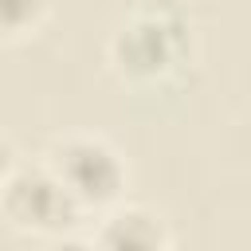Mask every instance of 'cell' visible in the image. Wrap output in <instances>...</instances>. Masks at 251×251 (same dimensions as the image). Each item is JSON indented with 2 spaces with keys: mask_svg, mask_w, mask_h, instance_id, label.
<instances>
[{
  "mask_svg": "<svg viewBox=\"0 0 251 251\" xmlns=\"http://www.w3.org/2000/svg\"><path fill=\"white\" fill-rule=\"evenodd\" d=\"M184 51H188V16L176 0L141 4L110 35V63L126 82H157L173 75Z\"/></svg>",
  "mask_w": 251,
  "mask_h": 251,
  "instance_id": "obj_1",
  "label": "cell"
},
{
  "mask_svg": "<svg viewBox=\"0 0 251 251\" xmlns=\"http://www.w3.org/2000/svg\"><path fill=\"white\" fill-rule=\"evenodd\" d=\"M0 204H4V220L24 231V235H63L78 224V216L86 212L75 192L59 180V173L43 161V165H8L4 169V188H0Z\"/></svg>",
  "mask_w": 251,
  "mask_h": 251,
  "instance_id": "obj_2",
  "label": "cell"
},
{
  "mask_svg": "<svg viewBox=\"0 0 251 251\" xmlns=\"http://www.w3.org/2000/svg\"><path fill=\"white\" fill-rule=\"evenodd\" d=\"M47 165L59 173V180L75 192V200L86 212H98V208L118 204V196L126 188V176H129L122 153L110 141L86 137V133H75V137L55 141L47 149Z\"/></svg>",
  "mask_w": 251,
  "mask_h": 251,
  "instance_id": "obj_3",
  "label": "cell"
},
{
  "mask_svg": "<svg viewBox=\"0 0 251 251\" xmlns=\"http://www.w3.org/2000/svg\"><path fill=\"white\" fill-rule=\"evenodd\" d=\"M98 251H173L165 224L145 208H118L94 235Z\"/></svg>",
  "mask_w": 251,
  "mask_h": 251,
  "instance_id": "obj_4",
  "label": "cell"
},
{
  "mask_svg": "<svg viewBox=\"0 0 251 251\" xmlns=\"http://www.w3.org/2000/svg\"><path fill=\"white\" fill-rule=\"evenodd\" d=\"M51 12V0H0V24L8 39H20L35 31Z\"/></svg>",
  "mask_w": 251,
  "mask_h": 251,
  "instance_id": "obj_5",
  "label": "cell"
},
{
  "mask_svg": "<svg viewBox=\"0 0 251 251\" xmlns=\"http://www.w3.org/2000/svg\"><path fill=\"white\" fill-rule=\"evenodd\" d=\"M39 251H98V243H86L82 235H71V231H63V235H51V239H43V247Z\"/></svg>",
  "mask_w": 251,
  "mask_h": 251,
  "instance_id": "obj_6",
  "label": "cell"
}]
</instances>
